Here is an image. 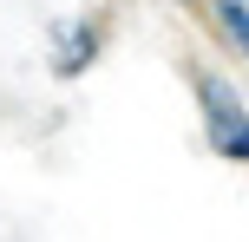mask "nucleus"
Returning a JSON list of instances; mask_svg holds the SVG:
<instances>
[{"instance_id": "nucleus-1", "label": "nucleus", "mask_w": 249, "mask_h": 242, "mask_svg": "<svg viewBox=\"0 0 249 242\" xmlns=\"http://www.w3.org/2000/svg\"><path fill=\"white\" fill-rule=\"evenodd\" d=\"M197 98H203V138H210V151L249 164V112L236 105V92L223 79H197Z\"/></svg>"}, {"instance_id": "nucleus-2", "label": "nucleus", "mask_w": 249, "mask_h": 242, "mask_svg": "<svg viewBox=\"0 0 249 242\" xmlns=\"http://www.w3.org/2000/svg\"><path fill=\"white\" fill-rule=\"evenodd\" d=\"M216 20H223V33L249 52V7H243V0H216Z\"/></svg>"}, {"instance_id": "nucleus-3", "label": "nucleus", "mask_w": 249, "mask_h": 242, "mask_svg": "<svg viewBox=\"0 0 249 242\" xmlns=\"http://www.w3.org/2000/svg\"><path fill=\"white\" fill-rule=\"evenodd\" d=\"M86 52H92V26H86V33H72V39L59 46V72H79V65H86Z\"/></svg>"}]
</instances>
